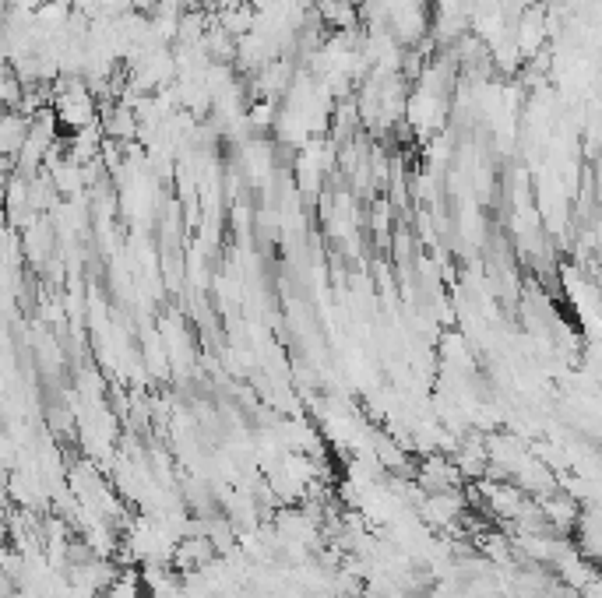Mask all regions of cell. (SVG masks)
I'll return each mask as SVG.
<instances>
[{"instance_id":"obj_1","label":"cell","mask_w":602,"mask_h":598,"mask_svg":"<svg viewBox=\"0 0 602 598\" xmlns=\"http://www.w3.org/2000/svg\"><path fill=\"white\" fill-rule=\"evenodd\" d=\"M29 138V120L15 110H0V155L15 159Z\"/></svg>"}]
</instances>
